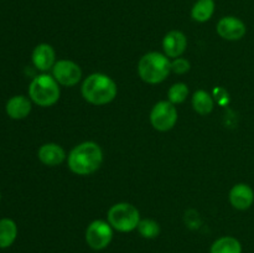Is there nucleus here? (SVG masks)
Here are the masks:
<instances>
[{"label":"nucleus","instance_id":"nucleus-6","mask_svg":"<svg viewBox=\"0 0 254 253\" xmlns=\"http://www.w3.org/2000/svg\"><path fill=\"white\" fill-rule=\"evenodd\" d=\"M178 122V109L169 101L158 102L150 112V123L159 131H168Z\"/></svg>","mask_w":254,"mask_h":253},{"label":"nucleus","instance_id":"nucleus-19","mask_svg":"<svg viewBox=\"0 0 254 253\" xmlns=\"http://www.w3.org/2000/svg\"><path fill=\"white\" fill-rule=\"evenodd\" d=\"M138 231L144 238H155L160 233V226L156 221L150 218H144L138 223Z\"/></svg>","mask_w":254,"mask_h":253},{"label":"nucleus","instance_id":"nucleus-8","mask_svg":"<svg viewBox=\"0 0 254 253\" xmlns=\"http://www.w3.org/2000/svg\"><path fill=\"white\" fill-rule=\"evenodd\" d=\"M52 76L61 86L72 87L81 81L82 69L76 62L69 60H60L52 67Z\"/></svg>","mask_w":254,"mask_h":253},{"label":"nucleus","instance_id":"nucleus-12","mask_svg":"<svg viewBox=\"0 0 254 253\" xmlns=\"http://www.w3.org/2000/svg\"><path fill=\"white\" fill-rule=\"evenodd\" d=\"M32 62L40 71H49L56 63V54L51 45L40 44L32 51Z\"/></svg>","mask_w":254,"mask_h":253},{"label":"nucleus","instance_id":"nucleus-18","mask_svg":"<svg viewBox=\"0 0 254 253\" xmlns=\"http://www.w3.org/2000/svg\"><path fill=\"white\" fill-rule=\"evenodd\" d=\"M192 107L195 112L201 116L210 114L213 109V99L210 94L203 89L196 91L192 97Z\"/></svg>","mask_w":254,"mask_h":253},{"label":"nucleus","instance_id":"nucleus-21","mask_svg":"<svg viewBox=\"0 0 254 253\" xmlns=\"http://www.w3.org/2000/svg\"><path fill=\"white\" fill-rule=\"evenodd\" d=\"M189 69H190V62L186 59L178 57V59H174V61L171 62V71L175 72V73H186Z\"/></svg>","mask_w":254,"mask_h":253},{"label":"nucleus","instance_id":"nucleus-20","mask_svg":"<svg viewBox=\"0 0 254 253\" xmlns=\"http://www.w3.org/2000/svg\"><path fill=\"white\" fill-rule=\"evenodd\" d=\"M189 94V88L185 83L183 82H178V83L173 84L170 87L168 92L169 102H171L173 104H179L183 103L186 98H188Z\"/></svg>","mask_w":254,"mask_h":253},{"label":"nucleus","instance_id":"nucleus-11","mask_svg":"<svg viewBox=\"0 0 254 253\" xmlns=\"http://www.w3.org/2000/svg\"><path fill=\"white\" fill-rule=\"evenodd\" d=\"M254 191L247 184H237L230 191V202L237 210H247L253 205Z\"/></svg>","mask_w":254,"mask_h":253},{"label":"nucleus","instance_id":"nucleus-4","mask_svg":"<svg viewBox=\"0 0 254 253\" xmlns=\"http://www.w3.org/2000/svg\"><path fill=\"white\" fill-rule=\"evenodd\" d=\"M60 94L59 82L50 74H39L30 83V99L40 107L54 106L60 99Z\"/></svg>","mask_w":254,"mask_h":253},{"label":"nucleus","instance_id":"nucleus-1","mask_svg":"<svg viewBox=\"0 0 254 253\" xmlns=\"http://www.w3.org/2000/svg\"><path fill=\"white\" fill-rule=\"evenodd\" d=\"M67 163L72 173L77 175H91L101 168L103 151L94 141H83L72 149Z\"/></svg>","mask_w":254,"mask_h":253},{"label":"nucleus","instance_id":"nucleus-3","mask_svg":"<svg viewBox=\"0 0 254 253\" xmlns=\"http://www.w3.org/2000/svg\"><path fill=\"white\" fill-rule=\"evenodd\" d=\"M171 72V61L160 52L145 54L138 63V73L144 82L156 84L163 82Z\"/></svg>","mask_w":254,"mask_h":253},{"label":"nucleus","instance_id":"nucleus-16","mask_svg":"<svg viewBox=\"0 0 254 253\" xmlns=\"http://www.w3.org/2000/svg\"><path fill=\"white\" fill-rule=\"evenodd\" d=\"M17 236V226L11 218L0 220V248H7L15 242Z\"/></svg>","mask_w":254,"mask_h":253},{"label":"nucleus","instance_id":"nucleus-17","mask_svg":"<svg viewBox=\"0 0 254 253\" xmlns=\"http://www.w3.org/2000/svg\"><path fill=\"white\" fill-rule=\"evenodd\" d=\"M213 12H215L213 0H197L191 10V16L195 21L205 22L212 17Z\"/></svg>","mask_w":254,"mask_h":253},{"label":"nucleus","instance_id":"nucleus-13","mask_svg":"<svg viewBox=\"0 0 254 253\" xmlns=\"http://www.w3.org/2000/svg\"><path fill=\"white\" fill-rule=\"evenodd\" d=\"M40 161L47 166H57L66 159L64 148L56 143H46L40 146L37 153Z\"/></svg>","mask_w":254,"mask_h":253},{"label":"nucleus","instance_id":"nucleus-7","mask_svg":"<svg viewBox=\"0 0 254 253\" xmlns=\"http://www.w3.org/2000/svg\"><path fill=\"white\" fill-rule=\"evenodd\" d=\"M113 238V227L103 220H96L86 230V242L92 250L101 251L108 247Z\"/></svg>","mask_w":254,"mask_h":253},{"label":"nucleus","instance_id":"nucleus-2","mask_svg":"<svg viewBox=\"0 0 254 253\" xmlns=\"http://www.w3.org/2000/svg\"><path fill=\"white\" fill-rule=\"evenodd\" d=\"M83 98L94 106H104L116 98L117 84L113 79L104 73H92L83 81L81 87Z\"/></svg>","mask_w":254,"mask_h":253},{"label":"nucleus","instance_id":"nucleus-10","mask_svg":"<svg viewBox=\"0 0 254 253\" xmlns=\"http://www.w3.org/2000/svg\"><path fill=\"white\" fill-rule=\"evenodd\" d=\"M188 46V39L178 30L168 32L163 40V49L169 59H178L185 52Z\"/></svg>","mask_w":254,"mask_h":253},{"label":"nucleus","instance_id":"nucleus-9","mask_svg":"<svg viewBox=\"0 0 254 253\" xmlns=\"http://www.w3.org/2000/svg\"><path fill=\"white\" fill-rule=\"evenodd\" d=\"M247 27L245 22L236 16H225L218 21L217 34L228 41L241 40L246 35Z\"/></svg>","mask_w":254,"mask_h":253},{"label":"nucleus","instance_id":"nucleus-14","mask_svg":"<svg viewBox=\"0 0 254 253\" xmlns=\"http://www.w3.org/2000/svg\"><path fill=\"white\" fill-rule=\"evenodd\" d=\"M6 113L11 119H24L31 112V101L25 96H14L7 101Z\"/></svg>","mask_w":254,"mask_h":253},{"label":"nucleus","instance_id":"nucleus-22","mask_svg":"<svg viewBox=\"0 0 254 253\" xmlns=\"http://www.w3.org/2000/svg\"><path fill=\"white\" fill-rule=\"evenodd\" d=\"M0 198H1V193H0Z\"/></svg>","mask_w":254,"mask_h":253},{"label":"nucleus","instance_id":"nucleus-5","mask_svg":"<svg viewBox=\"0 0 254 253\" xmlns=\"http://www.w3.org/2000/svg\"><path fill=\"white\" fill-rule=\"evenodd\" d=\"M108 222L119 232H130L138 227L140 213L138 208L128 202H119L108 210Z\"/></svg>","mask_w":254,"mask_h":253},{"label":"nucleus","instance_id":"nucleus-15","mask_svg":"<svg viewBox=\"0 0 254 253\" xmlns=\"http://www.w3.org/2000/svg\"><path fill=\"white\" fill-rule=\"evenodd\" d=\"M210 253H242V245L237 238L225 236L212 243Z\"/></svg>","mask_w":254,"mask_h":253}]
</instances>
